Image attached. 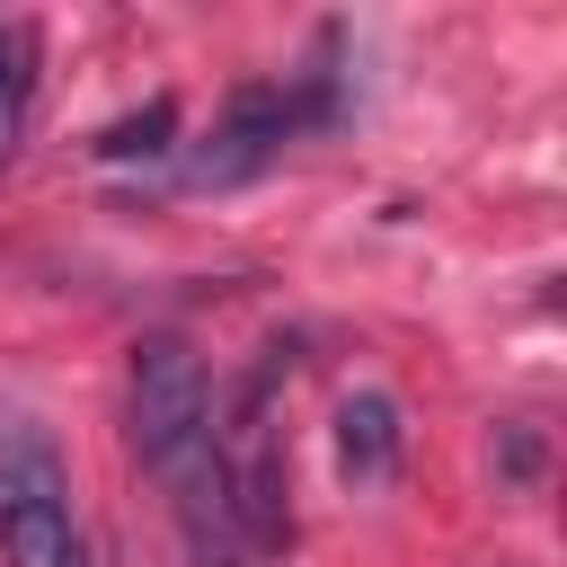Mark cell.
<instances>
[{
  "mask_svg": "<svg viewBox=\"0 0 567 567\" xmlns=\"http://www.w3.org/2000/svg\"><path fill=\"white\" fill-rule=\"evenodd\" d=\"M0 567H97L53 425L0 399Z\"/></svg>",
  "mask_w": 567,
  "mask_h": 567,
  "instance_id": "7a4b0ae2",
  "label": "cell"
},
{
  "mask_svg": "<svg viewBox=\"0 0 567 567\" xmlns=\"http://www.w3.org/2000/svg\"><path fill=\"white\" fill-rule=\"evenodd\" d=\"M27 115H35V27L27 18H0V168L18 159Z\"/></svg>",
  "mask_w": 567,
  "mask_h": 567,
  "instance_id": "277c9868",
  "label": "cell"
},
{
  "mask_svg": "<svg viewBox=\"0 0 567 567\" xmlns=\"http://www.w3.org/2000/svg\"><path fill=\"white\" fill-rule=\"evenodd\" d=\"M168 133H177V106H168V97H151L142 115H124V124H106V133H97L89 151H97V159H168V151H177Z\"/></svg>",
  "mask_w": 567,
  "mask_h": 567,
  "instance_id": "8992f818",
  "label": "cell"
},
{
  "mask_svg": "<svg viewBox=\"0 0 567 567\" xmlns=\"http://www.w3.org/2000/svg\"><path fill=\"white\" fill-rule=\"evenodd\" d=\"M496 567H514V558H496Z\"/></svg>",
  "mask_w": 567,
  "mask_h": 567,
  "instance_id": "52a82bcc",
  "label": "cell"
},
{
  "mask_svg": "<svg viewBox=\"0 0 567 567\" xmlns=\"http://www.w3.org/2000/svg\"><path fill=\"white\" fill-rule=\"evenodd\" d=\"M487 478L514 487V496H540V487H549V425H540V416H496V434H487Z\"/></svg>",
  "mask_w": 567,
  "mask_h": 567,
  "instance_id": "5b68a950",
  "label": "cell"
},
{
  "mask_svg": "<svg viewBox=\"0 0 567 567\" xmlns=\"http://www.w3.org/2000/svg\"><path fill=\"white\" fill-rule=\"evenodd\" d=\"M399 461H408V408H399L381 381L346 390V399H337V478H346L354 496H381V487L399 478Z\"/></svg>",
  "mask_w": 567,
  "mask_h": 567,
  "instance_id": "3957f363",
  "label": "cell"
},
{
  "mask_svg": "<svg viewBox=\"0 0 567 567\" xmlns=\"http://www.w3.org/2000/svg\"><path fill=\"white\" fill-rule=\"evenodd\" d=\"M124 443L151 470V487L168 496L195 567H230L239 532H230V478H221V416L204 390V363L186 337H142L133 372H124Z\"/></svg>",
  "mask_w": 567,
  "mask_h": 567,
  "instance_id": "6da1fadb",
  "label": "cell"
}]
</instances>
